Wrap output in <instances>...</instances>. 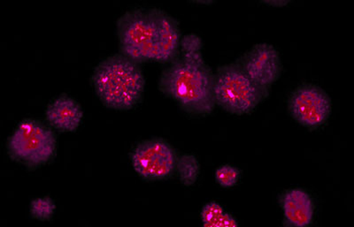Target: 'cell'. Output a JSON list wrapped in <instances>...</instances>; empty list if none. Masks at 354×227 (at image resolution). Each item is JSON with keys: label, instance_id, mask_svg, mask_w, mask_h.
<instances>
[{"label": "cell", "instance_id": "1", "mask_svg": "<svg viewBox=\"0 0 354 227\" xmlns=\"http://www.w3.org/2000/svg\"><path fill=\"white\" fill-rule=\"evenodd\" d=\"M203 40L195 33L183 36L178 56L161 72L158 88L186 115L205 118L216 109L214 72L205 62Z\"/></svg>", "mask_w": 354, "mask_h": 227}, {"label": "cell", "instance_id": "2", "mask_svg": "<svg viewBox=\"0 0 354 227\" xmlns=\"http://www.w3.org/2000/svg\"><path fill=\"white\" fill-rule=\"evenodd\" d=\"M91 81L97 99L106 108L129 111L144 99L145 79L141 65L122 53L104 58L94 68Z\"/></svg>", "mask_w": 354, "mask_h": 227}, {"label": "cell", "instance_id": "3", "mask_svg": "<svg viewBox=\"0 0 354 227\" xmlns=\"http://www.w3.org/2000/svg\"><path fill=\"white\" fill-rule=\"evenodd\" d=\"M160 8H133L118 18L120 53L138 64L156 62L160 45Z\"/></svg>", "mask_w": 354, "mask_h": 227}, {"label": "cell", "instance_id": "4", "mask_svg": "<svg viewBox=\"0 0 354 227\" xmlns=\"http://www.w3.org/2000/svg\"><path fill=\"white\" fill-rule=\"evenodd\" d=\"M6 149L12 161L28 171H36L56 159L58 139L55 129L46 122L25 118L9 135Z\"/></svg>", "mask_w": 354, "mask_h": 227}, {"label": "cell", "instance_id": "5", "mask_svg": "<svg viewBox=\"0 0 354 227\" xmlns=\"http://www.w3.org/2000/svg\"><path fill=\"white\" fill-rule=\"evenodd\" d=\"M216 106L229 115H250L270 96L252 81L238 61L217 67L214 71Z\"/></svg>", "mask_w": 354, "mask_h": 227}, {"label": "cell", "instance_id": "6", "mask_svg": "<svg viewBox=\"0 0 354 227\" xmlns=\"http://www.w3.org/2000/svg\"><path fill=\"white\" fill-rule=\"evenodd\" d=\"M178 156L176 148L166 139L153 137L136 144L129 159L139 178L155 182L175 177Z\"/></svg>", "mask_w": 354, "mask_h": 227}, {"label": "cell", "instance_id": "7", "mask_svg": "<svg viewBox=\"0 0 354 227\" xmlns=\"http://www.w3.org/2000/svg\"><path fill=\"white\" fill-rule=\"evenodd\" d=\"M288 112L301 127L309 131L324 128L330 121L333 103L328 94L314 83H302L290 93Z\"/></svg>", "mask_w": 354, "mask_h": 227}, {"label": "cell", "instance_id": "8", "mask_svg": "<svg viewBox=\"0 0 354 227\" xmlns=\"http://www.w3.org/2000/svg\"><path fill=\"white\" fill-rule=\"evenodd\" d=\"M236 61L254 83L270 93L283 72L280 52L271 43H256Z\"/></svg>", "mask_w": 354, "mask_h": 227}, {"label": "cell", "instance_id": "9", "mask_svg": "<svg viewBox=\"0 0 354 227\" xmlns=\"http://www.w3.org/2000/svg\"><path fill=\"white\" fill-rule=\"evenodd\" d=\"M278 204L283 211V226L306 227L314 223L315 201L305 189H286L278 197Z\"/></svg>", "mask_w": 354, "mask_h": 227}, {"label": "cell", "instance_id": "10", "mask_svg": "<svg viewBox=\"0 0 354 227\" xmlns=\"http://www.w3.org/2000/svg\"><path fill=\"white\" fill-rule=\"evenodd\" d=\"M46 122L59 133H73L84 121L83 108L77 100L68 95L56 97L44 111Z\"/></svg>", "mask_w": 354, "mask_h": 227}, {"label": "cell", "instance_id": "11", "mask_svg": "<svg viewBox=\"0 0 354 227\" xmlns=\"http://www.w3.org/2000/svg\"><path fill=\"white\" fill-rule=\"evenodd\" d=\"M201 220L205 227H236L239 226V220L227 213L223 205L216 201L205 204L201 210Z\"/></svg>", "mask_w": 354, "mask_h": 227}, {"label": "cell", "instance_id": "12", "mask_svg": "<svg viewBox=\"0 0 354 227\" xmlns=\"http://www.w3.org/2000/svg\"><path fill=\"white\" fill-rule=\"evenodd\" d=\"M201 175V164L194 154L185 153L177 159L176 176L185 187H192Z\"/></svg>", "mask_w": 354, "mask_h": 227}, {"label": "cell", "instance_id": "13", "mask_svg": "<svg viewBox=\"0 0 354 227\" xmlns=\"http://www.w3.org/2000/svg\"><path fill=\"white\" fill-rule=\"evenodd\" d=\"M55 211L56 204L52 198L43 197L31 201L30 216L39 221H49L55 216Z\"/></svg>", "mask_w": 354, "mask_h": 227}, {"label": "cell", "instance_id": "14", "mask_svg": "<svg viewBox=\"0 0 354 227\" xmlns=\"http://www.w3.org/2000/svg\"><path fill=\"white\" fill-rule=\"evenodd\" d=\"M240 177H241V171L238 167L230 165V164L220 166L214 172V179L217 184L223 188L235 187L238 184Z\"/></svg>", "mask_w": 354, "mask_h": 227}, {"label": "cell", "instance_id": "15", "mask_svg": "<svg viewBox=\"0 0 354 227\" xmlns=\"http://www.w3.org/2000/svg\"><path fill=\"white\" fill-rule=\"evenodd\" d=\"M260 3L270 8H283L290 5V1L289 0H262Z\"/></svg>", "mask_w": 354, "mask_h": 227}, {"label": "cell", "instance_id": "16", "mask_svg": "<svg viewBox=\"0 0 354 227\" xmlns=\"http://www.w3.org/2000/svg\"><path fill=\"white\" fill-rule=\"evenodd\" d=\"M192 3H196V4L198 5H204V6H210L214 4V1H211V0H207V1H203V0H201V1H192Z\"/></svg>", "mask_w": 354, "mask_h": 227}]
</instances>
